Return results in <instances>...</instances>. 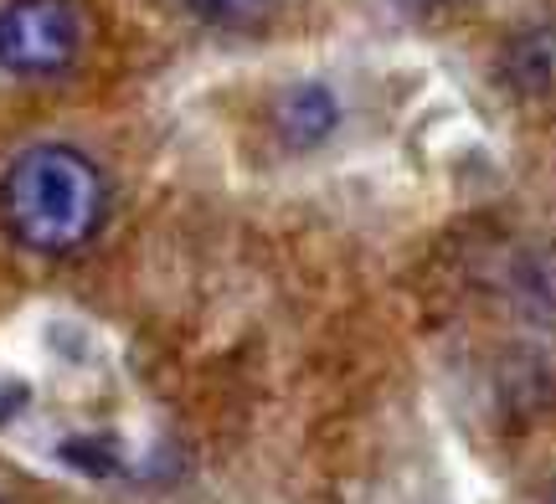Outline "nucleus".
<instances>
[{
  "label": "nucleus",
  "instance_id": "7",
  "mask_svg": "<svg viewBox=\"0 0 556 504\" xmlns=\"http://www.w3.org/2000/svg\"><path fill=\"white\" fill-rule=\"evenodd\" d=\"M274 0H186V11L197 21H206V26H253V21L268 11Z\"/></svg>",
  "mask_w": 556,
  "mask_h": 504
},
{
  "label": "nucleus",
  "instance_id": "3",
  "mask_svg": "<svg viewBox=\"0 0 556 504\" xmlns=\"http://www.w3.org/2000/svg\"><path fill=\"white\" fill-rule=\"evenodd\" d=\"M274 129H278V144L294 150V155H309L319 144L336 140L340 129V99L330 82H289L274 103Z\"/></svg>",
  "mask_w": 556,
  "mask_h": 504
},
{
  "label": "nucleus",
  "instance_id": "2",
  "mask_svg": "<svg viewBox=\"0 0 556 504\" xmlns=\"http://www.w3.org/2000/svg\"><path fill=\"white\" fill-rule=\"evenodd\" d=\"M83 52V11L73 0H5L0 67L11 78H62Z\"/></svg>",
  "mask_w": 556,
  "mask_h": 504
},
{
  "label": "nucleus",
  "instance_id": "8",
  "mask_svg": "<svg viewBox=\"0 0 556 504\" xmlns=\"http://www.w3.org/2000/svg\"><path fill=\"white\" fill-rule=\"evenodd\" d=\"M392 11H407V16H428V11H443L448 0H387Z\"/></svg>",
  "mask_w": 556,
  "mask_h": 504
},
{
  "label": "nucleus",
  "instance_id": "4",
  "mask_svg": "<svg viewBox=\"0 0 556 504\" xmlns=\"http://www.w3.org/2000/svg\"><path fill=\"white\" fill-rule=\"evenodd\" d=\"M500 78L516 99H552L556 93V26L531 21L500 47Z\"/></svg>",
  "mask_w": 556,
  "mask_h": 504
},
{
  "label": "nucleus",
  "instance_id": "9",
  "mask_svg": "<svg viewBox=\"0 0 556 504\" xmlns=\"http://www.w3.org/2000/svg\"><path fill=\"white\" fill-rule=\"evenodd\" d=\"M546 504H556V484H552V494H546Z\"/></svg>",
  "mask_w": 556,
  "mask_h": 504
},
{
  "label": "nucleus",
  "instance_id": "5",
  "mask_svg": "<svg viewBox=\"0 0 556 504\" xmlns=\"http://www.w3.org/2000/svg\"><path fill=\"white\" fill-rule=\"evenodd\" d=\"M510 299L531 324H556V247H526L510 262Z\"/></svg>",
  "mask_w": 556,
  "mask_h": 504
},
{
  "label": "nucleus",
  "instance_id": "1",
  "mask_svg": "<svg viewBox=\"0 0 556 504\" xmlns=\"http://www.w3.org/2000/svg\"><path fill=\"white\" fill-rule=\"evenodd\" d=\"M109 181L78 144H26L0 170V222L11 243L41 258H73L103 232Z\"/></svg>",
  "mask_w": 556,
  "mask_h": 504
},
{
  "label": "nucleus",
  "instance_id": "6",
  "mask_svg": "<svg viewBox=\"0 0 556 504\" xmlns=\"http://www.w3.org/2000/svg\"><path fill=\"white\" fill-rule=\"evenodd\" d=\"M58 458L67 468H78V474H93V479L119 468V453H114V443H103V438H67V443H58Z\"/></svg>",
  "mask_w": 556,
  "mask_h": 504
}]
</instances>
